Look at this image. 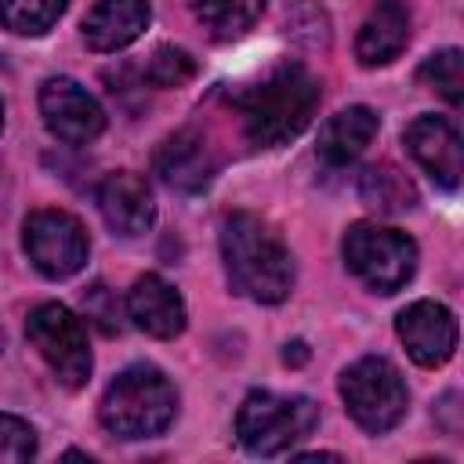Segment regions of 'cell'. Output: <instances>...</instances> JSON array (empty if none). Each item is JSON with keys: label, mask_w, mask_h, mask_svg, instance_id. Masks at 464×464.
Instances as JSON below:
<instances>
[{"label": "cell", "mask_w": 464, "mask_h": 464, "mask_svg": "<svg viewBox=\"0 0 464 464\" xmlns=\"http://www.w3.org/2000/svg\"><path fill=\"white\" fill-rule=\"evenodd\" d=\"M221 257L236 294L257 304L286 301L294 286V257L286 243L257 214H228L221 225Z\"/></svg>", "instance_id": "6da1fadb"}, {"label": "cell", "mask_w": 464, "mask_h": 464, "mask_svg": "<svg viewBox=\"0 0 464 464\" xmlns=\"http://www.w3.org/2000/svg\"><path fill=\"white\" fill-rule=\"evenodd\" d=\"M323 83L304 65H276L261 83H254L246 94H239L243 130L261 149H279L294 141L319 109Z\"/></svg>", "instance_id": "7a4b0ae2"}, {"label": "cell", "mask_w": 464, "mask_h": 464, "mask_svg": "<svg viewBox=\"0 0 464 464\" xmlns=\"http://www.w3.org/2000/svg\"><path fill=\"white\" fill-rule=\"evenodd\" d=\"M178 410V395L170 388V381L156 370V366H127L102 395L98 417L105 424V431L120 435V439H149L160 435Z\"/></svg>", "instance_id": "3957f363"}, {"label": "cell", "mask_w": 464, "mask_h": 464, "mask_svg": "<svg viewBox=\"0 0 464 464\" xmlns=\"http://www.w3.org/2000/svg\"><path fill=\"white\" fill-rule=\"evenodd\" d=\"M319 424V406L308 395L250 392L236 413V435L246 453L276 457L308 439Z\"/></svg>", "instance_id": "277c9868"}, {"label": "cell", "mask_w": 464, "mask_h": 464, "mask_svg": "<svg viewBox=\"0 0 464 464\" xmlns=\"http://www.w3.org/2000/svg\"><path fill=\"white\" fill-rule=\"evenodd\" d=\"M341 254L348 272L373 294H395L417 272V243L406 232L377 221H355L341 239Z\"/></svg>", "instance_id": "5b68a950"}, {"label": "cell", "mask_w": 464, "mask_h": 464, "mask_svg": "<svg viewBox=\"0 0 464 464\" xmlns=\"http://www.w3.org/2000/svg\"><path fill=\"white\" fill-rule=\"evenodd\" d=\"M341 399L352 420L370 435L392 431L410 406L402 373L381 355H362L341 373Z\"/></svg>", "instance_id": "8992f818"}, {"label": "cell", "mask_w": 464, "mask_h": 464, "mask_svg": "<svg viewBox=\"0 0 464 464\" xmlns=\"http://www.w3.org/2000/svg\"><path fill=\"white\" fill-rule=\"evenodd\" d=\"M25 337L65 388H83L87 384L94 359H91V348H87L83 323L65 304H58V301L36 304L25 319Z\"/></svg>", "instance_id": "52a82bcc"}, {"label": "cell", "mask_w": 464, "mask_h": 464, "mask_svg": "<svg viewBox=\"0 0 464 464\" xmlns=\"http://www.w3.org/2000/svg\"><path fill=\"white\" fill-rule=\"evenodd\" d=\"M22 246L47 279H69L87 265V232L65 210H33L22 225Z\"/></svg>", "instance_id": "ba28073f"}, {"label": "cell", "mask_w": 464, "mask_h": 464, "mask_svg": "<svg viewBox=\"0 0 464 464\" xmlns=\"http://www.w3.org/2000/svg\"><path fill=\"white\" fill-rule=\"evenodd\" d=\"M40 116L58 141L87 145L105 130V109L69 76H51L40 87Z\"/></svg>", "instance_id": "9c48e42d"}, {"label": "cell", "mask_w": 464, "mask_h": 464, "mask_svg": "<svg viewBox=\"0 0 464 464\" xmlns=\"http://www.w3.org/2000/svg\"><path fill=\"white\" fill-rule=\"evenodd\" d=\"M402 141H406L410 156L424 167V174H428L439 188L453 192V188L460 185V174H464V149H460L457 127H453L446 116H431V112L417 116V120L402 130Z\"/></svg>", "instance_id": "30bf717a"}, {"label": "cell", "mask_w": 464, "mask_h": 464, "mask_svg": "<svg viewBox=\"0 0 464 464\" xmlns=\"http://www.w3.org/2000/svg\"><path fill=\"white\" fill-rule=\"evenodd\" d=\"M399 341L417 366H442L457 348V319L439 301H413L395 319Z\"/></svg>", "instance_id": "8fae6325"}, {"label": "cell", "mask_w": 464, "mask_h": 464, "mask_svg": "<svg viewBox=\"0 0 464 464\" xmlns=\"http://www.w3.org/2000/svg\"><path fill=\"white\" fill-rule=\"evenodd\" d=\"M152 170L178 192H203L218 174V156L199 130L185 127L160 141L152 156Z\"/></svg>", "instance_id": "7c38bea8"}, {"label": "cell", "mask_w": 464, "mask_h": 464, "mask_svg": "<svg viewBox=\"0 0 464 464\" xmlns=\"http://www.w3.org/2000/svg\"><path fill=\"white\" fill-rule=\"evenodd\" d=\"M98 210L105 218V225L123 236V239H134V236H145L156 221V199H152V188L141 174L134 170H116L102 181L98 188Z\"/></svg>", "instance_id": "4fadbf2b"}, {"label": "cell", "mask_w": 464, "mask_h": 464, "mask_svg": "<svg viewBox=\"0 0 464 464\" xmlns=\"http://www.w3.org/2000/svg\"><path fill=\"white\" fill-rule=\"evenodd\" d=\"M127 315L134 319L138 330H145L149 337L170 341L185 330V301L181 294L163 279V276H138L130 294H127Z\"/></svg>", "instance_id": "5bb4252c"}, {"label": "cell", "mask_w": 464, "mask_h": 464, "mask_svg": "<svg viewBox=\"0 0 464 464\" xmlns=\"http://www.w3.org/2000/svg\"><path fill=\"white\" fill-rule=\"evenodd\" d=\"M149 0H94L83 18V40L98 54H112L134 44L149 29Z\"/></svg>", "instance_id": "9a60e30c"}, {"label": "cell", "mask_w": 464, "mask_h": 464, "mask_svg": "<svg viewBox=\"0 0 464 464\" xmlns=\"http://www.w3.org/2000/svg\"><path fill=\"white\" fill-rule=\"evenodd\" d=\"M406 44H410V11H406V4L402 0H377V7L359 25L355 58L366 69L388 65L392 58L402 54Z\"/></svg>", "instance_id": "2e32d148"}, {"label": "cell", "mask_w": 464, "mask_h": 464, "mask_svg": "<svg viewBox=\"0 0 464 464\" xmlns=\"http://www.w3.org/2000/svg\"><path fill=\"white\" fill-rule=\"evenodd\" d=\"M377 127H381V120L370 105H348V109H341L337 116H330L323 123L315 152H319L323 163L344 167V163H352L366 152V145L377 138Z\"/></svg>", "instance_id": "e0dca14e"}, {"label": "cell", "mask_w": 464, "mask_h": 464, "mask_svg": "<svg viewBox=\"0 0 464 464\" xmlns=\"http://www.w3.org/2000/svg\"><path fill=\"white\" fill-rule=\"evenodd\" d=\"M359 199L377 214H402L417 203V188L395 163H370L359 174Z\"/></svg>", "instance_id": "ac0fdd59"}, {"label": "cell", "mask_w": 464, "mask_h": 464, "mask_svg": "<svg viewBox=\"0 0 464 464\" xmlns=\"http://www.w3.org/2000/svg\"><path fill=\"white\" fill-rule=\"evenodd\" d=\"M188 7L210 40H239L257 25L265 0H188Z\"/></svg>", "instance_id": "d6986e66"}, {"label": "cell", "mask_w": 464, "mask_h": 464, "mask_svg": "<svg viewBox=\"0 0 464 464\" xmlns=\"http://www.w3.org/2000/svg\"><path fill=\"white\" fill-rule=\"evenodd\" d=\"M65 7L69 0H0V25L18 36H44Z\"/></svg>", "instance_id": "ffe728a7"}, {"label": "cell", "mask_w": 464, "mask_h": 464, "mask_svg": "<svg viewBox=\"0 0 464 464\" xmlns=\"http://www.w3.org/2000/svg\"><path fill=\"white\" fill-rule=\"evenodd\" d=\"M417 80L428 83L431 91H439L450 105L464 102V54L457 47H442L435 54L424 58V65L417 69Z\"/></svg>", "instance_id": "44dd1931"}, {"label": "cell", "mask_w": 464, "mask_h": 464, "mask_svg": "<svg viewBox=\"0 0 464 464\" xmlns=\"http://www.w3.org/2000/svg\"><path fill=\"white\" fill-rule=\"evenodd\" d=\"M196 76V58L185 51V47H174V44H163L152 51L149 65H145V80L160 91L167 87H185L188 80Z\"/></svg>", "instance_id": "7402d4cb"}, {"label": "cell", "mask_w": 464, "mask_h": 464, "mask_svg": "<svg viewBox=\"0 0 464 464\" xmlns=\"http://www.w3.org/2000/svg\"><path fill=\"white\" fill-rule=\"evenodd\" d=\"M36 453V431L11 413H0V464H22Z\"/></svg>", "instance_id": "603a6c76"}, {"label": "cell", "mask_w": 464, "mask_h": 464, "mask_svg": "<svg viewBox=\"0 0 464 464\" xmlns=\"http://www.w3.org/2000/svg\"><path fill=\"white\" fill-rule=\"evenodd\" d=\"M83 312H87V319L102 330V334H120L123 330V323H120V301H116V294L105 286V283H94L87 294H83Z\"/></svg>", "instance_id": "cb8c5ba5"}, {"label": "cell", "mask_w": 464, "mask_h": 464, "mask_svg": "<svg viewBox=\"0 0 464 464\" xmlns=\"http://www.w3.org/2000/svg\"><path fill=\"white\" fill-rule=\"evenodd\" d=\"M283 359H286V362H304V359H308V348H304V341H294V344H286Z\"/></svg>", "instance_id": "d4e9b609"}, {"label": "cell", "mask_w": 464, "mask_h": 464, "mask_svg": "<svg viewBox=\"0 0 464 464\" xmlns=\"http://www.w3.org/2000/svg\"><path fill=\"white\" fill-rule=\"evenodd\" d=\"M0 127H4V102H0Z\"/></svg>", "instance_id": "484cf974"}, {"label": "cell", "mask_w": 464, "mask_h": 464, "mask_svg": "<svg viewBox=\"0 0 464 464\" xmlns=\"http://www.w3.org/2000/svg\"><path fill=\"white\" fill-rule=\"evenodd\" d=\"M0 348H4V330H0Z\"/></svg>", "instance_id": "4316f807"}]
</instances>
